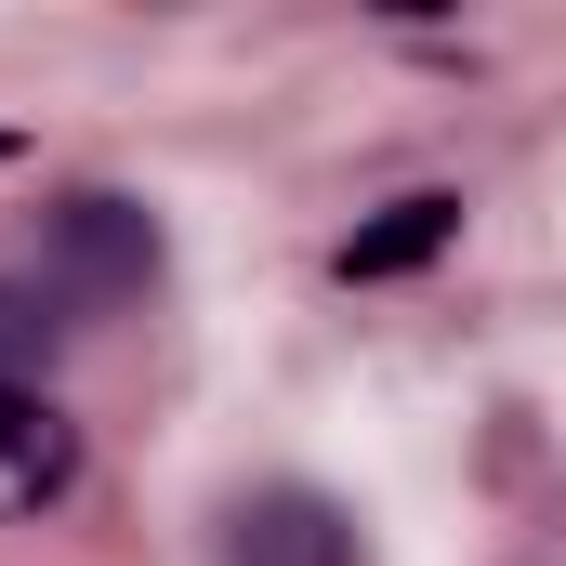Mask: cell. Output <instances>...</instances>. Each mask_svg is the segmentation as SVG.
Listing matches in <instances>:
<instances>
[{"instance_id":"obj_1","label":"cell","mask_w":566,"mask_h":566,"mask_svg":"<svg viewBox=\"0 0 566 566\" xmlns=\"http://www.w3.org/2000/svg\"><path fill=\"white\" fill-rule=\"evenodd\" d=\"M40 290H53L66 316L145 303V290H158V211H145V198H119V185L53 198V224H40Z\"/></svg>"},{"instance_id":"obj_2","label":"cell","mask_w":566,"mask_h":566,"mask_svg":"<svg viewBox=\"0 0 566 566\" xmlns=\"http://www.w3.org/2000/svg\"><path fill=\"white\" fill-rule=\"evenodd\" d=\"M224 566H356V514L329 488H251L224 514Z\"/></svg>"},{"instance_id":"obj_3","label":"cell","mask_w":566,"mask_h":566,"mask_svg":"<svg viewBox=\"0 0 566 566\" xmlns=\"http://www.w3.org/2000/svg\"><path fill=\"white\" fill-rule=\"evenodd\" d=\"M80 488V422L40 382H0V514H40Z\"/></svg>"},{"instance_id":"obj_4","label":"cell","mask_w":566,"mask_h":566,"mask_svg":"<svg viewBox=\"0 0 566 566\" xmlns=\"http://www.w3.org/2000/svg\"><path fill=\"white\" fill-rule=\"evenodd\" d=\"M448 238H461V198H396V211H369V224H356V238H343V251H329V264H343V277L369 290V277H422L434 251H448Z\"/></svg>"},{"instance_id":"obj_5","label":"cell","mask_w":566,"mask_h":566,"mask_svg":"<svg viewBox=\"0 0 566 566\" xmlns=\"http://www.w3.org/2000/svg\"><path fill=\"white\" fill-rule=\"evenodd\" d=\"M53 343H66V303H53L40 277H0V382H40Z\"/></svg>"}]
</instances>
